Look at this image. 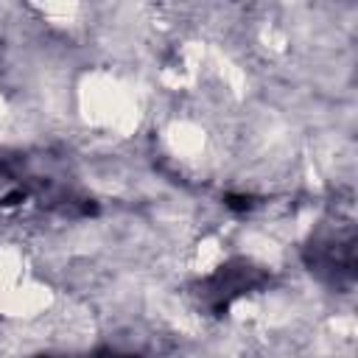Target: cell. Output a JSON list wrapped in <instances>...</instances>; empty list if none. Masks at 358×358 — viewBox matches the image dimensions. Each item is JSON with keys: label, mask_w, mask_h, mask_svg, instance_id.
<instances>
[{"label": "cell", "mask_w": 358, "mask_h": 358, "mask_svg": "<svg viewBox=\"0 0 358 358\" xmlns=\"http://www.w3.org/2000/svg\"><path fill=\"white\" fill-rule=\"evenodd\" d=\"M224 204L229 207V210H235V213H246V210H252V196H235V193H229L227 199H224Z\"/></svg>", "instance_id": "obj_2"}, {"label": "cell", "mask_w": 358, "mask_h": 358, "mask_svg": "<svg viewBox=\"0 0 358 358\" xmlns=\"http://www.w3.org/2000/svg\"><path fill=\"white\" fill-rule=\"evenodd\" d=\"M263 280V271L238 260V263H227L221 266L210 280H207V291L204 296L213 302V310L221 313L232 305V299H238L241 294H246L252 285H257Z\"/></svg>", "instance_id": "obj_1"}]
</instances>
